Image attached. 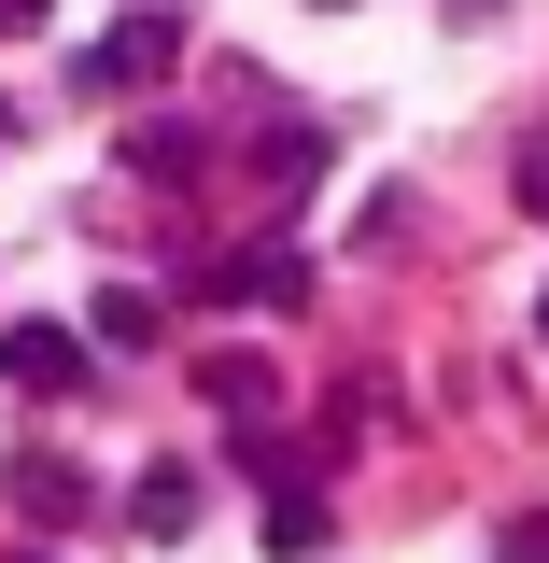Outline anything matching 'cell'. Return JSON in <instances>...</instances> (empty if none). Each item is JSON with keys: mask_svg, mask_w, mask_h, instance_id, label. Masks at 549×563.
<instances>
[{"mask_svg": "<svg viewBox=\"0 0 549 563\" xmlns=\"http://www.w3.org/2000/svg\"><path fill=\"white\" fill-rule=\"evenodd\" d=\"M169 57H184V14H113L85 43V85L99 99H141V85H169Z\"/></svg>", "mask_w": 549, "mask_h": 563, "instance_id": "1", "label": "cell"}, {"mask_svg": "<svg viewBox=\"0 0 549 563\" xmlns=\"http://www.w3.org/2000/svg\"><path fill=\"white\" fill-rule=\"evenodd\" d=\"M85 366H99V339H70V324H0V380L14 395H85Z\"/></svg>", "mask_w": 549, "mask_h": 563, "instance_id": "2", "label": "cell"}, {"mask_svg": "<svg viewBox=\"0 0 549 563\" xmlns=\"http://www.w3.org/2000/svg\"><path fill=\"white\" fill-rule=\"evenodd\" d=\"M211 296H226V310H296V296H310V254H226V268H211Z\"/></svg>", "mask_w": 549, "mask_h": 563, "instance_id": "3", "label": "cell"}, {"mask_svg": "<svg viewBox=\"0 0 549 563\" xmlns=\"http://www.w3.org/2000/svg\"><path fill=\"white\" fill-rule=\"evenodd\" d=\"M85 339H99V352H155V339H169V310H155L141 282H113V296L85 310Z\"/></svg>", "mask_w": 549, "mask_h": 563, "instance_id": "4", "label": "cell"}, {"mask_svg": "<svg viewBox=\"0 0 549 563\" xmlns=\"http://www.w3.org/2000/svg\"><path fill=\"white\" fill-rule=\"evenodd\" d=\"M141 536H198V465H141Z\"/></svg>", "mask_w": 549, "mask_h": 563, "instance_id": "5", "label": "cell"}, {"mask_svg": "<svg viewBox=\"0 0 549 563\" xmlns=\"http://www.w3.org/2000/svg\"><path fill=\"white\" fill-rule=\"evenodd\" d=\"M268 550H282V563L325 550V493H310V479H282V493H268Z\"/></svg>", "mask_w": 549, "mask_h": 563, "instance_id": "6", "label": "cell"}, {"mask_svg": "<svg viewBox=\"0 0 549 563\" xmlns=\"http://www.w3.org/2000/svg\"><path fill=\"white\" fill-rule=\"evenodd\" d=\"M14 493H29L43 521H85V465H57V451H29V465H14Z\"/></svg>", "mask_w": 549, "mask_h": 563, "instance_id": "7", "label": "cell"}, {"mask_svg": "<svg viewBox=\"0 0 549 563\" xmlns=\"http://www.w3.org/2000/svg\"><path fill=\"white\" fill-rule=\"evenodd\" d=\"M128 169H141V184H184V169H198V128H141Z\"/></svg>", "mask_w": 549, "mask_h": 563, "instance_id": "8", "label": "cell"}, {"mask_svg": "<svg viewBox=\"0 0 549 563\" xmlns=\"http://www.w3.org/2000/svg\"><path fill=\"white\" fill-rule=\"evenodd\" d=\"M198 380H211V409H268V366H254V352H211Z\"/></svg>", "mask_w": 549, "mask_h": 563, "instance_id": "9", "label": "cell"}, {"mask_svg": "<svg viewBox=\"0 0 549 563\" xmlns=\"http://www.w3.org/2000/svg\"><path fill=\"white\" fill-rule=\"evenodd\" d=\"M310 169H325V141L282 128V141H268V198H310Z\"/></svg>", "mask_w": 549, "mask_h": 563, "instance_id": "10", "label": "cell"}, {"mask_svg": "<svg viewBox=\"0 0 549 563\" xmlns=\"http://www.w3.org/2000/svg\"><path fill=\"white\" fill-rule=\"evenodd\" d=\"M521 198H536V211H549V141H536V155H521Z\"/></svg>", "mask_w": 549, "mask_h": 563, "instance_id": "11", "label": "cell"}, {"mask_svg": "<svg viewBox=\"0 0 549 563\" xmlns=\"http://www.w3.org/2000/svg\"><path fill=\"white\" fill-rule=\"evenodd\" d=\"M507 563H549V507H536V521H521V550H507Z\"/></svg>", "mask_w": 549, "mask_h": 563, "instance_id": "12", "label": "cell"}, {"mask_svg": "<svg viewBox=\"0 0 549 563\" xmlns=\"http://www.w3.org/2000/svg\"><path fill=\"white\" fill-rule=\"evenodd\" d=\"M29 14H43V0H0V29H29Z\"/></svg>", "mask_w": 549, "mask_h": 563, "instance_id": "13", "label": "cell"}, {"mask_svg": "<svg viewBox=\"0 0 549 563\" xmlns=\"http://www.w3.org/2000/svg\"><path fill=\"white\" fill-rule=\"evenodd\" d=\"M0 128H14V99H0Z\"/></svg>", "mask_w": 549, "mask_h": 563, "instance_id": "14", "label": "cell"}, {"mask_svg": "<svg viewBox=\"0 0 549 563\" xmlns=\"http://www.w3.org/2000/svg\"><path fill=\"white\" fill-rule=\"evenodd\" d=\"M29 563H43V550H29Z\"/></svg>", "mask_w": 549, "mask_h": 563, "instance_id": "15", "label": "cell"}]
</instances>
